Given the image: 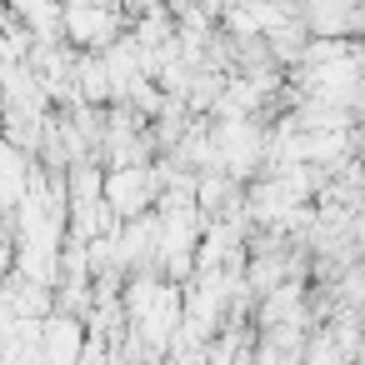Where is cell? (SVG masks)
Here are the masks:
<instances>
[{
  "instance_id": "7a4b0ae2",
  "label": "cell",
  "mask_w": 365,
  "mask_h": 365,
  "mask_svg": "<svg viewBox=\"0 0 365 365\" xmlns=\"http://www.w3.org/2000/svg\"><path fill=\"white\" fill-rule=\"evenodd\" d=\"M66 41L81 51H106L120 41L115 0H66Z\"/></svg>"
},
{
  "instance_id": "3957f363",
  "label": "cell",
  "mask_w": 365,
  "mask_h": 365,
  "mask_svg": "<svg viewBox=\"0 0 365 365\" xmlns=\"http://www.w3.org/2000/svg\"><path fill=\"white\" fill-rule=\"evenodd\" d=\"M86 340H91V320L71 315V310H51L46 315V365H81L86 360Z\"/></svg>"
},
{
  "instance_id": "6da1fadb",
  "label": "cell",
  "mask_w": 365,
  "mask_h": 365,
  "mask_svg": "<svg viewBox=\"0 0 365 365\" xmlns=\"http://www.w3.org/2000/svg\"><path fill=\"white\" fill-rule=\"evenodd\" d=\"M160 190H165V180H160V165L155 160L150 165H106V200L125 220L155 210L160 205Z\"/></svg>"
}]
</instances>
